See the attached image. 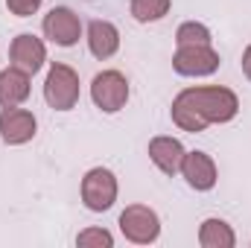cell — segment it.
Wrapping results in <instances>:
<instances>
[{
  "label": "cell",
  "mask_w": 251,
  "mask_h": 248,
  "mask_svg": "<svg viewBox=\"0 0 251 248\" xmlns=\"http://www.w3.org/2000/svg\"><path fill=\"white\" fill-rule=\"evenodd\" d=\"M210 41H213L210 29L204 24H199V21H187V24H181L176 29V44L178 47L181 44H210Z\"/></svg>",
  "instance_id": "16"
},
{
  "label": "cell",
  "mask_w": 251,
  "mask_h": 248,
  "mask_svg": "<svg viewBox=\"0 0 251 248\" xmlns=\"http://www.w3.org/2000/svg\"><path fill=\"white\" fill-rule=\"evenodd\" d=\"M170 0H131V18L137 21V24H155V21H161V18H167V12H170Z\"/></svg>",
  "instance_id": "15"
},
{
  "label": "cell",
  "mask_w": 251,
  "mask_h": 248,
  "mask_svg": "<svg viewBox=\"0 0 251 248\" xmlns=\"http://www.w3.org/2000/svg\"><path fill=\"white\" fill-rule=\"evenodd\" d=\"M149 161H152L164 175L181 173V161H184V146H181V140L167 137V134L152 137V140H149Z\"/></svg>",
  "instance_id": "11"
},
{
  "label": "cell",
  "mask_w": 251,
  "mask_h": 248,
  "mask_svg": "<svg viewBox=\"0 0 251 248\" xmlns=\"http://www.w3.org/2000/svg\"><path fill=\"white\" fill-rule=\"evenodd\" d=\"M44 99L53 111H70L79 102V73L64 62H53L44 79Z\"/></svg>",
  "instance_id": "2"
},
{
  "label": "cell",
  "mask_w": 251,
  "mask_h": 248,
  "mask_svg": "<svg viewBox=\"0 0 251 248\" xmlns=\"http://www.w3.org/2000/svg\"><path fill=\"white\" fill-rule=\"evenodd\" d=\"M29 91H32L29 88V73H24L18 67L0 70V105L3 108H12V105L26 102Z\"/></svg>",
  "instance_id": "13"
},
{
  "label": "cell",
  "mask_w": 251,
  "mask_h": 248,
  "mask_svg": "<svg viewBox=\"0 0 251 248\" xmlns=\"http://www.w3.org/2000/svg\"><path fill=\"white\" fill-rule=\"evenodd\" d=\"M181 175L187 178V184L199 193H207L216 184V164L207 152H184V161H181Z\"/></svg>",
  "instance_id": "10"
},
{
  "label": "cell",
  "mask_w": 251,
  "mask_h": 248,
  "mask_svg": "<svg viewBox=\"0 0 251 248\" xmlns=\"http://www.w3.org/2000/svg\"><path fill=\"white\" fill-rule=\"evenodd\" d=\"M44 35L56 44V47H73L82 35V21L73 9L67 6H53L47 15H44V24H41Z\"/></svg>",
  "instance_id": "7"
},
{
  "label": "cell",
  "mask_w": 251,
  "mask_h": 248,
  "mask_svg": "<svg viewBox=\"0 0 251 248\" xmlns=\"http://www.w3.org/2000/svg\"><path fill=\"white\" fill-rule=\"evenodd\" d=\"M173 70L190 79L213 76L219 70V53L210 44H181L173 56Z\"/></svg>",
  "instance_id": "5"
},
{
  "label": "cell",
  "mask_w": 251,
  "mask_h": 248,
  "mask_svg": "<svg viewBox=\"0 0 251 248\" xmlns=\"http://www.w3.org/2000/svg\"><path fill=\"white\" fill-rule=\"evenodd\" d=\"M82 201L88 210L102 213L117 201V175L105 167H94L82 178Z\"/></svg>",
  "instance_id": "6"
},
{
  "label": "cell",
  "mask_w": 251,
  "mask_h": 248,
  "mask_svg": "<svg viewBox=\"0 0 251 248\" xmlns=\"http://www.w3.org/2000/svg\"><path fill=\"white\" fill-rule=\"evenodd\" d=\"M91 99L100 111L117 114L128 102V79L120 70H102L91 79Z\"/></svg>",
  "instance_id": "3"
},
{
  "label": "cell",
  "mask_w": 251,
  "mask_h": 248,
  "mask_svg": "<svg viewBox=\"0 0 251 248\" xmlns=\"http://www.w3.org/2000/svg\"><path fill=\"white\" fill-rule=\"evenodd\" d=\"M88 50L97 59H111L120 50V29L111 21H91V26H88Z\"/></svg>",
  "instance_id": "12"
},
{
  "label": "cell",
  "mask_w": 251,
  "mask_h": 248,
  "mask_svg": "<svg viewBox=\"0 0 251 248\" xmlns=\"http://www.w3.org/2000/svg\"><path fill=\"white\" fill-rule=\"evenodd\" d=\"M6 9L18 18H29L41 9V0H6Z\"/></svg>",
  "instance_id": "18"
},
{
  "label": "cell",
  "mask_w": 251,
  "mask_h": 248,
  "mask_svg": "<svg viewBox=\"0 0 251 248\" xmlns=\"http://www.w3.org/2000/svg\"><path fill=\"white\" fill-rule=\"evenodd\" d=\"M181 97L196 111V117L204 125L210 123H231L240 111V99L234 91L222 85H201V88H184Z\"/></svg>",
  "instance_id": "1"
},
{
  "label": "cell",
  "mask_w": 251,
  "mask_h": 248,
  "mask_svg": "<svg viewBox=\"0 0 251 248\" xmlns=\"http://www.w3.org/2000/svg\"><path fill=\"white\" fill-rule=\"evenodd\" d=\"M35 131H38V123H35L32 111L18 108V105L0 111V137H3V143L24 146V143H29L35 137Z\"/></svg>",
  "instance_id": "8"
},
{
  "label": "cell",
  "mask_w": 251,
  "mask_h": 248,
  "mask_svg": "<svg viewBox=\"0 0 251 248\" xmlns=\"http://www.w3.org/2000/svg\"><path fill=\"white\" fill-rule=\"evenodd\" d=\"M120 231L128 243L134 246H149L161 237V219L152 207L146 204H128L120 213Z\"/></svg>",
  "instance_id": "4"
},
{
  "label": "cell",
  "mask_w": 251,
  "mask_h": 248,
  "mask_svg": "<svg viewBox=\"0 0 251 248\" xmlns=\"http://www.w3.org/2000/svg\"><path fill=\"white\" fill-rule=\"evenodd\" d=\"M199 243H201V248H234L237 237L225 219H204L199 228Z\"/></svg>",
  "instance_id": "14"
},
{
  "label": "cell",
  "mask_w": 251,
  "mask_h": 248,
  "mask_svg": "<svg viewBox=\"0 0 251 248\" xmlns=\"http://www.w3.org/2000/svg\"><path fill=\"white\" fill-rule=\"evenodd\" d=\"M9 62H12V67H18V70H24V73L32 76L47 62V47H44L41 38H35L29 32H21L9 44Z\"/></svg>",
  "instance_id": "9"
},
{
  "label": "cell",
  "mask_w": 251,
  "mask_h": 248,
  "mask_svg": "<svg viewBox=\"0 0 251 248\" xmlns=\"http://www.w3.org/2000/svg\"><path fill=\"white\" fill-rule=\"evenodd\" d=\"M76 246H82V248H111L114 246V237H111L105 228H85V231L76 237Z\"/></svg>",
  "instance_id": "17"
},
{
  "label": "cell",
  "mask_w": 251,
  "mask_h": 248,
  "mask_svg": "<svg viewBox=\"0 0 251 248\" xmlns=\"http://www.w3.org/2000/svg\"><path fill=\"white\" fill-rule=\"evenodd\" d=\"M243 73L249 76V82H251V44L246 47V53H243Z\"/></svg>",
  "instance_id": "19"
}]
</instances>
